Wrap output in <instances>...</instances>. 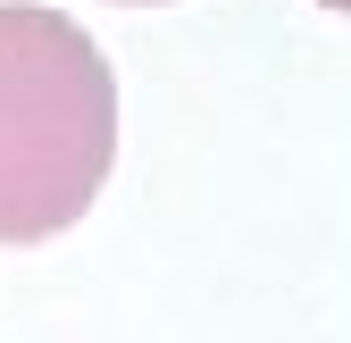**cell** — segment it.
<instances>
[{
  "mask_svg": "<svg viewBox=\"0 0 351 343\" xmlns=\"http://www.w3.org/2000/svg\"><path fill=\"white\" fill-rule=\"evenodd\" d=\"M117 159V84L75 17L0 0V243L75 226Z\"/></svg>",
  "mask_w": 351,
  "mask_h": 343,
  "instance_id": "obj_1",
  "label": "cell"
},
{
  "mask_svg": "<svg viewBox=\"0 0 351 343\" xmlns=\"http://www.w3.org/2000/svg\"><path fill=\"white\" fill-rule=\"evenodd\" d=\"M125 9H143V0H125Z\"/></svg>",
  "mask_w": 351,
  "mask_h": 343,
  "instance_id": "obj_2",
  "label": "cell"
}]
</instances>
